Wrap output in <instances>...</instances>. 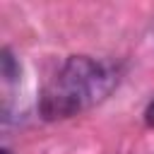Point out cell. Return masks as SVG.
<instances>
[{
  "label": "cell",
  "mask_w": 154,
  "mask_h": 154,
  "mask_svg": "<svg viewBox=\"0 0 154 154\" xmlns=\"http://www.w3.org/2000/svg\"><path fill=\"white\" fill-rule=\"evenodd\" d=\"M118 84V67L89 55H70L55 77L46 84L38 111L43 118H70L101 103Z\"/></svg>",
  "instance_id": "1"
},
{
  "label": "cell",
  "mask_w": 154,
  "mask_h": 154,
  "mask_svg": "<svg viewBox=\"0 0 154 154\" xmlns=\"http://www.w3.org/2000/svg\"><path fill=\"white\" fill-rule=\"evenodd\" d=\"M0 63H2V77H5L7 82H14V79L19 77V65L14 63V58H12L10 48H5V51H2V58H0Z\"/></svg>",
  "instance_id": "2"
},
{
  "label": "cell",
  "mask_w": 154,
  "mask_h": 154,
  "mask_svg": "<svg viewBox=\"0 0 154 154\" xmlns=\"http://www.w3.org/2000/svg\"><path fill=\"white\" fill-rule=\"evenodd\" d=\"M144 120H147V125L154 128V99L149 101V106H147V111H144Z\"/></svg>",
  "instance_id": "3"
},
{
  "label": "cell",
  "mask_w": 154,
  "mask_h": 154,
  "mask_svg": "<svg viewBox=\"0 0 154 154\" xmlns=\"http://www.w3.org/2000/svg\"><path fill=\"white\" fill-rule=\"evenodd\" d=\"M2 154H10V149H2Z\"/></svg>",
  "instance_id": "4"
}]
</instances>
